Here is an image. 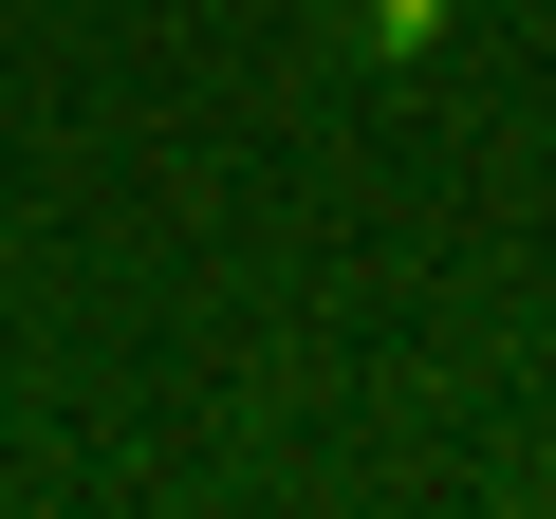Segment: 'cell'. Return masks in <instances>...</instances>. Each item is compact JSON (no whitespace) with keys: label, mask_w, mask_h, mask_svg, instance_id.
<instances>
[{"label":"cell","mask_w":556,"mask_h":519,"mask_svg":"<svg viewBox=\"0 0 556 519\" xmlns=\"http://www.w3.org/2000/svg\"><path fill=\"white\" fill-rule=\"evenodd\" d=\"M334 20H353L371 56H427V38H445V0H334Z\"/></svg>","instance_id":"1"}]
</instances>
